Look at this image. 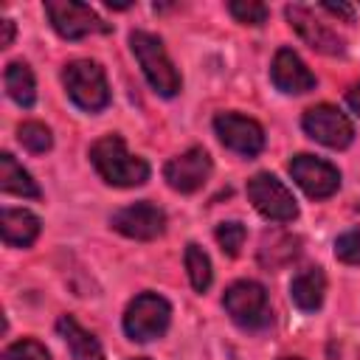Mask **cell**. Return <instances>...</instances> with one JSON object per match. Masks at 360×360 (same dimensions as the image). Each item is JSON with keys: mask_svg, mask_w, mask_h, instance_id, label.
I'll return each instance as SVG.
<instances>
[{"mask_svg": "<svg viewBox=\"0 0 360 360\" xmlns=\"http://www.w3.org/2000/svg\"><path fill=\"white\" fill-rule=\"evenodd\" d=\"M39 217L25 208H3L0 214V231L3 242L11 248H28L39 236Z\"/></svg>", "mask_w": 360, "mask_h": 360, "instance_id": "16", "label": "cell"}, {"mask_svg": "<svg viewBox=\"0 0 360 360\" xmlns=\"http://www.w3.org/2000/svg\"><path fill=\"white\" fill-rule=\"evenodd\" d=\"M3 84H6V93L11 96V101H17L20 107H34L37 82H34V73L25 62H8L6 73H3Z\"/></svg>", "mask_w": 360, "mask_h": 360, "instance_id": "19", "label": "cell"}, {"mask_svg": "<svg viewBox=\"0 0 360 360\" xmlns=\"http://www.w3.org/2000/svg\"><path fill=\"white\" fill-rule=\"evenodd\" d=\"M17 141L28 149V152H48L51 146H53V135H51V129L45 127V124H39V121H25V124H20V129H17Z\"/></svg>", "mask_w": 360, "mask_h": 360, "instance_id": "22", "label": "cell"}, {"mask_svg": "<svg viewBox=\"0 0 360 360\" xmlns=\"http://www.w3.org/2000/svg\"><path fill=\"white\" fill-rule=\"evenodd\" d=\"M0 25H3V37H0V48H8V45H11V39H14V22H11V20H3Z\"/></svg>", "mask_w": 360, "mask_h": 360, "instance_id": "29", "label": "cell"}, {"mask_svg": "<svg viewBox=\"0 0 360 360\" xmlns=\"http://www.w3.org/2000/svg\"><path fill=\"white\" fill-rule=\"evenodd\" d=\"M248 197L253 208L270 222H292L298 217V202L290 188L270 172H259L248 180Z\"/></svg>", "mask_w": 360, "mask_h": 360, "instance_id": "6", "label": "cell"}, {"mask_svg": "<svg viewBox=\"0 0 360 360\" xmlns=\"http://www.w3.org/2000/svg\"><path fill=\"white\" fill-rule=\"evenodd\" d=\"M228 11L242 25H262V22H267V14H270L267 6L259 3V0H231L228 3Z\"/></svg>", "mask_w": 360, "mask_h": 360, "instance_id": "23", "label": "cell"}, {"mask_svg": "<svg viewBox=\"0 0 360 360\" xmlns=\"http://www.w3.org/2000/svg\"><path fill=\"white\" fill-rule=\"evenodd\" d=\"M284 14H287V22L295 28V34L309 45V48H315L318 53H326V56H340L343 51H346V45H343V39L329 28V25H323L307 6H301V3H292V6H287L284 8Z\"/></svg>", "mask_w": 360, "mask_h": 360, "instance_id": "12", "label": "cell"}, {"mask_svg": "<svg viewBox=\"0 0 360 360\" xmlns=\"http://www.w3.org/2000/svg\"><path fill=\"white\" fill-rule=\"evenodd\" d=\"M214 132L228 149H233V152H239L245 158H253V155H259L264 149V129L248 115L219 112L214 118Z\"/></svg>", "mask_w": 360, "mask_h": 360, "instance_id": "10", "label": "cell"}, {"mask_svg": "<svg viewBox=\"0 0 360 360\" xmlns=\"http://www.w3.org/2000/svg\"><path fill=\"white\" fill-rule=\"evenodd\" d=\"M129 45H132V53L138 56V65H141L146 82L152 84V90L163 98L177 96L180 87H183V79H180L177 68L172 65L163 42L149 31H132Z\"/></svg>", "mask_w": 360, "mask_h": 360, "instance_id": "2", "label": "cell"}, {"mask_svg": "<svg viewBox=\"0 0 360 360\" xmlns=\"http://www.w3.org/2000/svg\"><path fill=\"white\" fill-rule=\"evenodd\" d=\"M245 236H248V231H245L242 222H222V225H217V242H219L225 256H239V250L245 245Z\"/></svg>", "mask_w": 360, "mask_h": 360, "instance_id": "24", "label": "cell"}, {"mask_svg": "<svg viewBox=\"0 0 360 360\" xmlns=\"http://www.w3.org/2000/svg\"><path fill=\"white\" fill-rule=\"evenodd\" d=\"M110 225L129 236V239H141V242H149V239H158L163 231H166V214L163 208H158L155 202L149 200H141V202H132L121 211H115L110 217Z\"/></svg>", "mask_w": 360, "mask_h": 360, "instance_id": "9", "label": "cell"}, {"mask_svg": "<svg viewBox=\"0 0 360 360\" xmlns=\"http://www.w3.org/2000/svg\"><path fill=\"white\" fill-rule=\"evenodd\" d=\"M90 163L96 166L98 177L115 188H135L149 180V163L132 152L121 135H104L90 146Z\"/></svg>", "mask_w": 360, "mask_h": 360, "instance_id": "1", "label": "cell"}, {"mask_svg": "<svg viewBox=\"0 0 360 360\" xmlns=\"http://www.w3.org/2000/svg\"><path fill=\"white\" fill-rule=\"evenodd\" d=\"M172 321V307L166 298H160L158 292H141L129 301L127 312H124V332L129 340L146 343L160 338L169 329Z\"/></svg>", "mask_w": 360, "mask_h": 360, "instance_id": "5", "label": "cell"}, {"mask_svg": "<svg viewBox=\"0 0 360 360\" xmlns=\"http://www.w3.org/2000/svg\"><path fill=\"white\" fill-rule=\"evenodd\" d=\"M270 79L281 93H290V96L315 90V73L301 62V56L292 48H278L276 51Z\"/></svg>", "mask_w": 360, "mask_h": 360, "instance_id": "14", "label": "cell"}, {"mask_svg": "<svg viewBox=\"0 0 360 360\" xmlns=\"http://www.w3.org/2000/svg\"><path fill=\"white\" fill-rule=\"evenodd\" d=\"M323 292H326V276L321 267H304L290 281V298L304 312H315L323 304Z\"/></svg>", "mask_w": 360, "mask_h": 360, "instance_id": "15", "label": "cell"}, {"mask_svg": "<svg viewBox=\"0 0 360 360\" xmlns=\"http://www.w3.org/2000/svg\"><path fill=\"white\" fill-rule=\"evenodd\" d=\"M301 127L312 141H318V143H323L329 149H346L352 143V138H354L352 121L346 118V112H340L332 104L309 107L304 112V118H301Z\"/></svg>", "mask_w": 360, "mask_h": 360, "instance_id": "8", "label": "cell"}, {"mask_svg": "<svg viewBox=\"0 0 360 360\" xmlns=\"http://www.w3.org/2000/svg\"><path fill=\"white\" fill-rule=\"evenodd\" d=\"M208 174H211V158H208V152L202 146H191L188 152L172 158L163 166L166 183L174 191H180V194H191V191L202 188L205 180H208Z\"/></svg>", "mask_w": 360, "mask_h": 360, "instance_id": "13", "label": "cell"}, {"mask_svg": "<svg viewBox=\"0 0 360 360\" xmlns=\"http://www.w3.org/2000/svg\"><path fill=\"white\" fill-rule=\"evenodd\" d=\"M301 250V239L292 236V233H267L262 239V248H259V262L270 270H278L284 267L287 262H292Z\"/></svg>", "mask_w": 360, "mask_h": 360, "instance_id": "20", "label": "cell"}, {"mask_svg": "<svg viewBox=\"0 0 360 360\" xmlns=\"http://www.w3.org/2000/svg\"><path fill=\"white\" fill-rule=\"evenodd\" d=\"M335 256L346 264H360V228L346 231L335 239Z\"/></svg>", "mask_w": 360, "mask_h": 360, "instance_id": "26", "label": "cell"}, {"mask_svg": "<svg viewBox=\"0 0 360 360\" xmlns=\"http://www.w3.org/2000/svg\"><path fill=\"white\" fill-rule=\"evenodd\" d=\"M281 360H301V357H281Z\"/></svg>", "mask_w": 360, "mask_h": 360, "instance_id": "30", "label": "cell"}, {"mask_svg": "<svg viewBox=\"0 0 360 360\" xmlns=\"http://www.w3.org/2000/svg\"><path fill=\"white\" fill-rule=\"evenodd\" d=\"M0 188L6 194H17V197H31V200H39L42 191L37 186V180L14 160V155L3 152L0 155Z\"/></svg>", "mask_w": 360, "mask_h": 360, "instance_id": "18", "label": "cell"}, {"mask_svg": "<svg viewBox=\"0 0 360 360\" xmlns=\"http://www.w3.org/2000/svg\"><path fill=\"white\" fill-rule=\"evenodd\" d=\"M222 307L231 315V321L248 332H259L273 323L267 290L259 281H250V278L233 281L222 295Z\"/></svg>", "mask_w": 360, "mask_h": 360, "instance_id": "3", "label": "cell"}, {"mask_svg": "<svg viewBox=\"0 0 360 360\" xmlns=\"http://www.w3.org/2000/svg\"><path fill=\"white\" fill-rule=\"evenodd\" d=\"M135 360H146V357H135Z\"/></svg>", "mask_w": 360, "mask_h": 360, "instance_id": "31", "label": "cell"}, {"mask_svg": "<svg viewBox=\"0 0 360 360\" xmlns=\"http://www.w3.org/2000/svg\"><path fill=\"white\" fill-rule=\"evenodd\" d=\"M62 82L65 90L70 96V101L87 112H98L110 104V87H107V76L104 68L93 59H73L65 65L62 70Z\"/></svg>", "mask_w": 360, "mask_h": 360, "instance_id": "4", "label": "cell"}, {"mask_svg": "<svg viewBox=\"0 0 360 360\" xmlns=\"http://www.w3.org/2000/svg\"><path fill=\"white\" fill-rule=\"evenodd\" d=\"M45 14L53 31L65 39H82L90 34H107L110 22H104L90 6L76 0H45Z\"/></svg>", "mask_w": 360, "mask_h": 360, "instance_id": "7", "label": "cell"}, {"mask_svg": "<svg viewBox=\"0 0 360 360\" xmlns=\"http://www.w3.org/2000/svg\"><path fill=\"white\" fill-rule=\"evenodd\" d=\"M56 332L62 335V340L68 343L73 360H104V352H101V343L96 340V335H90L84 326H79L76 318L70 315H62L56 321Z\"/></svg>", "mask_w": 360, "mask_h": 360, "instance_id": "17", "label": "cell"}, {"mask_svg": "<svg viewBox=\"0 0 360 360\" xmlns=\"http://www.w3.org/2000/svg\"><path fill=\"white\" fill-rule=\"evenodd\" d=\"M290 174L312 200L332 197L340 188V172L315 155H295L290 160Z\"/></svg>", "mask_w": 360, "mask_h": 360, "instance_id": "11", "label": "cell"}, {"mask_svg": "<svg viewBox=\"0 0 360 360\" xmlns=\"http://www.w3.org/2000/svg\"><path fill=\"white\" fill-rule=\"evenodd\" d=\"M321 8H323V11H329V14H335V17H343L346 22H352V20H354V8H352V6H346V3H323Z\"/></svg>", "mask_w": 360, "mask_h": 360, "instance_id": "27", "label": "cell"}, {"mask_svg": "<svg viewBox=\"0 0 360 360\" xmlns=\"http://www.w3.org/2000/svg\"><path fill=\"white\" fill-rule=\"evenodd\" d=\"M0 360H51V354H48V349H45L39 340L22 338V340L11 343V346L0 354Z\"/></svg>", "mask_w": 360, "mask_h": 360, "instance_id": "25", "label": "cell"}, {"mask_svg": "<svg viewBox=\"0 0 360 360\" xmlns=\"http://www.w3.org/2000/svg\"><path fill=\"white\" fill-rule=\"evenodd\" d=\"M186 270H188V281H191V287L197 290V292H205L208 287H211V278H214V273H211V259L205 256V250L200 248V245H186Z\"/></svg>", "mask_w": 360, "mask_h": 360, "instance_id": "21", "label": "cell"}, {"mask_svg": "<svg viewBox=\"0 0 360 360\" xmlns=\"http://www.w3.org/2000/svg\"><path fill=\"white\" fill-rule=\"evenodd\" d=\"M346 101H349V107H352V110L360 115V82L349 87V93H346Z\"/></svg>", "mask_w": 360, "mask_h": 360, "instance_id": "28", "label": "cell"}]
</instances>
